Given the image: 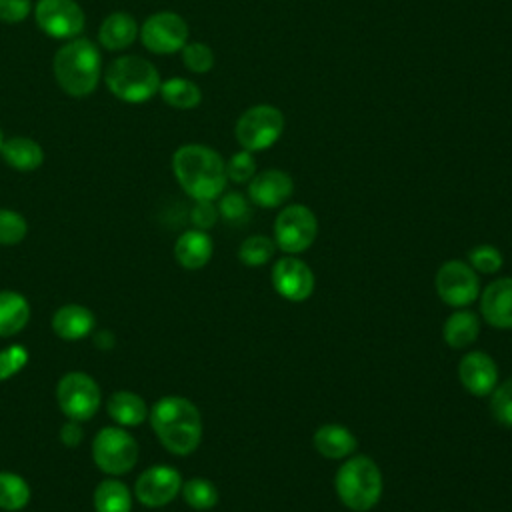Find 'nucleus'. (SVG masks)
<instances>
[{
	"label": "nucleus",
	"mask_w": 512,
	"mask_h": 512,
	"mask_svg": "<svg viewBox=\"0 0 512 512\" xmlns=\"http://www.w3.org/2000/svg\"><path fill=\"white\" fill-rule=\"evenodd\" d=\"M32 12V0H0V22L18 24Z\"/></svg>",
	"instance_id": "nucleus-39"
},
{
	"label": "nucleus",
	"mask_w": 512,
	"mask_h": 512,
	"mask_svg": "<svg viewBox=\"0 0 512 512\" xmlns=\"http://www.w3.org/2000/svg\"><path fill=\"white\" fill-rule=\"evenodd\" d=\"M250 204L252 202L242 192H226V194L222 192L218 196L216 208H218V216L228 224H244L252 216Z\"/></svg>",
	"instance_id": "nucleus-31"
},
{
	"label": "nucleus",
	"mask_w": 512,
	"mask_h": 512,
	"mask_svg": "<svg viewBox=\"0 0 512 512\" xmlns=\"http://www.w3.org/2000/svg\"><path fill=\"white\" fill-rule=\"evenodd\" d=\"M96 512H132V494L120 480H102L92 496Z\"/></svg>",
	"instance_id": "nucleus-27"
},
{
	"label": "nucleus",
	"mask_w": 512,
	"mask_h": 512,
	"mask_svg": "<svg viewBox=\"0 0 512 512\" xmlns=\"http://www.w3.org/2000/svg\"><path fill=\"white\" fill-rule=\"evenodd\" d=\"M148 410L144 398L130 390H118L106 402L108 416L122 428L140 426L148 418Z\"/></svg>",
	"instance_id": "nucleus-23"
},
{
	"label": "nucleus",
	"mask_w": 512,
	"mask_h": 512,
	"mask_svg": "<svg viewBox=\"0 0 512 512\" xmlns=\"http://www.w3.org/2000/svg\"><path fill=\"white\" fill-rule=\"evenodd\" d=\"M334 488L338 500L352 512L372 510L384 490V480L380 466L366 454H352L340 464Z\"/></svg>",
	"instance_id": "nucleus-4"
},
{
	"label": "nucleus",
	"mask_w": 512,
	"mask_h": 512,
	"mask_svg": "<svg viewBox=\"0 0 512 512\" xmlns=\"http://www.w3.org/2000/svg\"><path fill=\"white\" fill-rule=\"evenodd\" d=\"M312 444L316 452L328 460H344L352 456L358 448L356 436L346 426L336 422L318 426L312 436Z\"/></svg>",
	"instance_id": "nucleus-19"
},
{
	"label": "nucleus",
	"mask_w": 512,
	"mask_h": 512,
	"mask_svg": "<svg viewBox=\"0 0 512 512\" xmlns=\"http://www.w3.org/2000/svg\"><path fill=\"white\" fill-rule=\"evenodd\" d=\"M458 378L466 392L484 398L498 384V366L494 358L482 350H472L458 362Z\"/></svg>",
	"instance_id": "nucleus-15"
},
{
	"label": "nucleus",
	"mask_w": 512,
	"mask_h": 512,
	"mask_svg": "<svg viewBox=\"0 0 512 512\" xmlns=\"http://www.w3.org/2000/svg\"><path fill=\"white\" fill-rule=\"evenodd\" d=\"M58 86L72 98L90 96L100 82L102 56L96 44L88 38H72L60 46L52 62Z\"/></svg>",
	"instance_id": "nucleus-3"
},
{
	"label": "nucleus",
	"mask_w": 512,
	"mask_h": 512,
	"mask_svg": "<svg viewBox=\"0 0 512 512\" xmlns=\"http://www.w3.org/2000/svg\"><path fill=\"white\" fill-rule=\"evenodd\" d=\"M2 144H4V132H2V128H0V150H2Z\"/></svg>",
	"instance_id": "nucleus-41"
},
{
	"label": "nucleus",
	"mask_w": 512,
	"mask_h": 512,
	"mask_svg": "<svg viewBox=\"0 0 512 512\" xmlns=\"http://www.w3.org/2000/svg\"><path fill=\"white\" fill-rule=\"evenodd\" d=\"M106 88L122 102L142 104L160 92V72L156 66L136 54L116 58L104 72Z\"/></svg>",
	"instance_id": "nucleus-5"
},
{
	"label": "nucleus",
	"mask_w": 512,
	"mask_h": 512,
	"mask_svg": "<svg viewBox=\"0 0 512 512\" xmlns=\"http://www.w3.org/2000/svg\"><path fill=\"white\" fill-rule=\"evenodd\" d=\"M182 490V476L174 466L156 464L146 468L134 484L136 500L146 508H162L170 504Z\"/></svg>",
	"instance_id": "nucleus-13"
},
{
	"label": "nucleus",
	"mask_w": 512,
	"mask_h": 512,
	"mask_svg": "<svg viewBox=\"0 0 512 512\" xmlns=\"http://www.w3.org/2000/svg\"><path fill=\"white\" fill-rule=\"evenodd\" d=\"M138 38L152 54H174L188 42V24L176 12H154L142 22Z\"/></svg>",
	"instance_id": "nucleus-12"
},
{
	"label": "nucleus",
	"mask_w": 512,
	"mask_h": 512,
	"mask_svg": "<svg viewBox=\"0 0 512 512\" xmlns=\"http://www.w3.org/2000/svg\"><path fill=\"white\" fill-rule=\"evenodd\" d=\"M480 314L496 330H512V276L490 282L480 294Z\"/></svg>",
	"instance_id": "nucleus-17"
},
{
	"label": "nucleus",
	"mask_w": 512,
	"mask_h": 512,
	"mask_svg": "<svg viewBox=\"0 0 512 512\" xmlns=\"http://www.w3.org/2000/svg\"><path fill=\"white\" fill-rule=\"evenodd\" d=\"M28 362V350L20 344H12L0 350V382L16 376Z\"/></svg>",
	"instance_id": "nucleus-37"
},
{
	"label": "nucleus",
	"mask_w": 512,
	"mask_h": 512,
	"mask_svg": "<svg viewBox=\"0 0 512 512\" xmlns=\"http://www.w3.org/2000/svg\"><path fill=\"white\" fill-rule=\"evenodd\" d=\"M284 132V114L272 104L246 108L234 126V136L242 150L262 152L278 142Z\"/></svg>",
	"instance_id": "nucleus-6"
},
{
	"label": "nucleus",
	"mask_w": 512,
	"mask_h": 512,
	"mask_svg": "<svg viewBox=\"0 0 512 512\" xmlns=\"http://www.w3.org/2000/svg\"><path fill=\"white\" fill-rule=\"evenodd\" d=\"M214 252L212 238L206 230H186L174 242V258L186 270H200L204 268Z\"/></svg>",
	"instance_id": "nucleus-18"
},
{
	"label": "nucleus",
	"mask_w": 512,
	"mask_h": 512,
	"mask_svg": "<svg viewBox=\"0 0 512 512\" xmlns=\"http://www.w3.org/2000/svg\"><path fill=\"white\" fill-rule=\"evenodd\" d=\"M34 20L46 36L66 42L78 38L86 26L84 10L76 0H36Z\"/></svg>",
	"instance_id": "nucleus-11"
},
{
	"label": "nucleus",
	"mask_w": 512,
	"mask_h": 512,
	"mask_svg": "<svg viewBox=\"0 0 512 512\" xmlns=\"http://www.w3.org/2000/svg\"><path fill=\"white\" fill-rule=\"evenodd\" d=\"M274 252H276L274 238H268V236H262V234H254V236H248L240 244L238 260L244 266L260 268V266H264V264H268L272 260Z\"/></svg>",
	"instance_id": "nucleus-29"
},
{
	"label": "nucleus",
	"mask_w": 512,
	"mask_h": 512,
	"mask_svg": "<svg viewBox=\"0 0 512 512\" xmlns=\"http://www.w3.org/2000/svg\"><path fill=\"white\" fill-rule=\"evenodd\" d=\"M172 172L192 200H216L226 188V160L204 144H184L172 154Z\"/></svg>",
	"instance_id": "nucleus-1"
},
{
	"label": "nucleus",
	"mask_w": 512,
	"mask_h": 512,
	"mask_svg": "<svg viewBox=\"0 0 512 512\" xmlns=\"http://www.w3.org/2000/svg\"><path fill=\"white\" fill-rule=\"evenodd\" d=\"M58 436H60V442H62L64 446L74 448V446H78V444L82 442V438H84V430H82L80 422H76V420H68V422L60 428Z\"/></svg>",
	"instance_id": "nucleus-40"
},
{
	"label": "nucleus",
	"mask_w": 512,
	"mask_h": 512,
	"mask_svg": "<svg viewBox=\"0 0 512 512\" xmlns=\"http://www.w3.org/2000/svg\"><path fill=\"white\" fill-rule=\"evenodd\" d=\"M180 52H182V62L186 70L194 74H206L214 66V52L204 42H186Z\"/></svg>",
	"instance_id": "nucleus-34"
},
{
	"label": "nucleus",
	"mask_w": 512,
	"mask_h": 512,
	"mask_svg": "<svg viewBox=\"0 0 512 512\" xmlns=\"http://www.w3.org/2000/svg\"><path fill=\"white\" fill-rule=\"evenodd\" d=\"M256 174V160L252 152L240 150L226 160V178L234 184H248Z\"/></svg>",
	"instance_id": "nucleus-36"
},
{
	"label": "nucleus",
	"mask_w": 512,
	"mask_h": 512,
	"mask_svg": "<svg viewBox=\"0 0 512 512\" xmlns=\"http://www.w3.org/2000/svg\"><path fill=\"white\" fill-rule=\"evenodd\" d=\"M438 298L452 308H466L480 296L478 272L464 260H446L434 276Z\"/></svg>",
	"instance_id": "nucleus-10"
},
{
	"label": "nucleus",
	"mask_w": 512,
	"mask_h": 512,
	"mask_svg": "<svg viewBox=\"0 0 512 512\" xmlns=\"http://www.w3.org/2000/svg\"><path fill=\"white\" fill-rule=\"evenodd\" d=\"M30 320L28 300L14 290H0V338L16 336Z\"/></svg>",
	"instance_id": "nucleus-25"
},
{
	"label": "nucleus",
	"mask_w": 512,
	"mask_h": 512,
	"mask_svg": "<svg viewBox=\"0 0 512 512\" xmlns=\"http://www.w3.org/2000/svg\"><path fill=\"white\" fill-rule=\"evenodd\" d=\"M138 32H140V26L132 14L112 12L100 24L98 42L102 48L110 52H120L134 44V40L138 38Z\"/></svg>",
	"instance_id": "nucleus-20"
},
{
	"label": "nucleus",
	"mask_w": 512,
	"mask_h": 512,
	"mask_svg": "<svg viewBox=\"0 0 512 512\" xmlns=\"http://www.w3.org/2000/svg\"><path fill=\"white\" fill-rule=\"evenodd\" d=\"M182 498L194 510H210L218 504V488L206 478H190L182 482Z\"/></svg>",
	"instance_id": "nucleus-30"
},
{
	"label": "nucleus",
	"mask_w": 512,
	"mask_h": 512,
	"mask_svg": "<svg viewBox=\"0 0 512 512\" xmlns=\"http://www.w3.org/2000/svg\"><path fill=\"white\" fill-rule=\"evenodd\" d=\"M92 460L108 476H122L138 462V444L122 426H106L92 440Z\"/></svg>",
	"instance_id": "nucleus-7"
},
{
	"label": "nucleus",
	"mask_w": 512,
	"mask_h": 512,
	"mask_svg": "<svg viewBox=\"0 0 512 512\" xmlns=\"http://www.w3.org/2000/svg\"><path fill=\"white\" fill-rule=\"evenodd\" d=\"M218 208L214 200H194V206L190 210V222L198 230H208L216 224L218 220Z\"/></svg>",
	"instance_id": "nucleus-38"
},
{
	"label": "nucleus",
	"mask_w": 512,
	"mask_h": 512,
	"mask_svg": "<svg viewBox=\"0 0 512 512\" xmlns=\"http://www.w3.org/2000/svg\"><path fill=\"white\" fill-rule=\"evenodd\" d=\"M318 234L316 214L304 204L284 206L274 220V242L284 254L298 256L306 252Z\"/></svg>",
	"instance_id": "nucleus-8"
},
{
	"label": "nucleus",
	"mask_w": 512,
	"mask_h": 512,
	"mask_svg": "<svg viewBox=\"0 0 512 512\" xmlns=\"http://www.w3.org/2000/svg\"><path fill=\"white\" fill-rule=\"evenodd\" d=\"M270 278L276 294L288 302H304L314 292L312 268L292 254H286L274 262Z\"/></svg>",
	"instance_id": "nucleus-14"
},
{
	"label": "nucleus",
	"mask_w": 512,
	"mask_h": 512,
	"mask_svg": "<svg viewBox=\"0 0 512 512\" xmlns=\"http://www.w3.org/2000/svg\"><path fill=\"white\" fill-rule=\"evenodd\" d=\"M294 192V180L280 168L256 172L248 182V200L260 208H278Z\"/></svg>",
	"instance_id": "nucleus-16"
},
{
	"label": "nucleus",
	"mask_w": 512,
	"mask_h": 512,
	"mask_svg": "<svg viewBox=\"0 0 512 512\" xmlns=\"http://www.w3.org/2000/svg\"><path fill=\"white\" fill-rule=\"evenodd\" d=\"M56 400L68 420L86 422L100 408V386L86 372H68L58 380Z\"/></svg>",
	"instance_id": "nucleus-9"
},
{
	"label": "nucleus",
	"mask_w": 512,
	"mask_h": 512,
	"mask_svg": "<svg viewBox=\"0 0 512 512\" xmlns=\"http://www.w3.org/2000/svg\"><path fill=\"white\" fill-rule=\"evenodd\" d=\"M478 334H480V318L476 312L468 308H458L456 312H452L442 326L444 342L454 350L468 348L470 344L476 342Z\"/></svg>",
	"instance_id": "nucleus-24"
},
{
	"label": "nucleus",
	"mask_w": 512,
	"mask_h": 512,
	"mask_svg": "<svg viewBox=\"0 0 512 512\" xmlns=\"http://www.w3.org/2000/svg\"><path fill=\"white\" fill-rule=\"evenodd\" d=\"M96 326V318L90 308L82 304H64L52 316V330L62 340L86 338Z\"/></svg>",
	"instance_id": "nucleus-21"
},
{
	"label": "nucleus",
	"mask_w": 512,
	"mask_h": 512,
	"mask_svg": "<svg viewBox=\"0 0 512 512\" xmlns=\"http://www.w3.org/2000/svg\"><path fill=\"white\" fill-rule=\"evenodd\" d=\"M490 414L492 418L506 428H512V376L506 378L502 384L490 394Z\"/></svg>",
	"instance_id": "nucleus-33"
},
{
	"label": "nucleus",
	"mask_w": 512,
	"mask_h": 512,
	"mask_svg": "<svg viewBox=\"0 0 512 512\" xmlns=\"http://www.w3.org/2000/svg\"><path fill=\"white\" fill-rule=\"evenodd\" d=\"M26 218L10 208H0V246H16L26 238Z\"/></svg>",
	"instance_id": "nucleus-32"
},
{
	"label": "nucleus",
	"mask_w": 512,
	"mask_h": 512,
	"mask_svg": "<svg viewBox=\"0 0 512 512\" xmlns=\"http://www.w3.org/2000/svg\"><path fill=\"white\" fill-rule=\"evenodd\" d=\"M160 98L176 110H192L202 102V90L188 78L172 76L160 84Z\"/></svg>",
	"instance_id": "nucleus-26"
},
{
	"label": "nucleus",
	"mask_w": 512,
	"mask_h": 512,
	"mask_svg": "<svg viewBox=\"0 0 512 512\" xmlns=\"http://www.w3.org/2000/svg\"><path fill=\"white\" fill-rule=\"evenodd\" d=\"M150 426L160 444L176 454H192L202 440V416L194 402L182 396H164L148 410Z\"/></svg>",
	"instance_id": "nucleus-2"
},
{
	"label": "nucleus",
	"mask_w": 512,
	"mask_h": 512,
	"mask_svg": "<svg viewBox=\"0 0 512 512\" xmlns=\"http://www.w3.org/2000/svg\"><path fill=\"white\" fill-rule=\"evenodd\" d=\"M468 264L480 274H496L502 268L504 258L496 246L478 244L468 252Z\"/></svg>",
	"instance_id": "nucleus-35"
},
{
	"label": "nucleus",
	"mask_w": 512,
	"mask_h": 512,
	"mask_svg": "<svg viewBox=\"0 0 512 512\" xmlns=\"http://www.w3.org/2000/svg\"><path fill=\"white\" fill-rule=\"evenodd\" d=\"M30 502L28 482L14 472H0V508L6 512H18Z\"/></svg>",
	"instance_id": "nucleus-28"
},
{
	"label": "nucleus",
	"mask_w": 512,
	"mask_h": 512,
	"mask_svg": "<svg viewBox=\"0 0 512 512\" xmlns=\"http://www.w3.org/2000/svg\"><path fill=\"white\" fill-rule=\"evenodd\" d=\"M0 154L4 162L18 172H32L44 162L42 146L28 136H12L8 140L4 138Z\"/></svg>",
	"instance_id": "nucleus-22"
}]
</instances>
